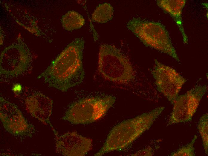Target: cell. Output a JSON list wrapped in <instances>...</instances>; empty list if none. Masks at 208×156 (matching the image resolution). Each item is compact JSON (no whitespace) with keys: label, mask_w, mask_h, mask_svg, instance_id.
<instances>
[{"label":"cell","mask_w":208,"mask_h":156,"mask_svg":"<svg viewBox=\"0 0 208 156\" xmlns=\"http://www.w3.org/2000/svg\"><path fill=\"white\" fill-rule=\"evenodd\" d=\"M85 41L77 38L69 44L37 77L49 87L63 92L80 84L85 74L83 65Z\"/></svg>","instance_id":"cell-1"},{"label":"cell","mask_w":208,"mask_h":156,"mask_svg":"<svg viewBox=\"0 0 208 156\" xmlns=\"http://www.w3.org/2000/svg\"><path fill=\"white\" fill-rule=\"evenodd\" d=\"M164 109L163 106L158 107L117 124L110 131L103 146L94 155L100 156L127 148L150 128Z\"/></svg>","instance_id":"cell-2"},{"label":"cell","mask_w":208,"mask_h":156,"mask_svg":"<svg viewBox=\"0 0 208 156\" xmlns=\"http://www.w3.org/2000/svg\"><path fill=\"white\" fill-rule=\"evenodd\" d=\"M126 27L146 46L156 49L180 62L168 32L161 23L134 17L127 23Z\"/></svg>","instance_id":"cell-3"},{"label":"cell","mask_w":208,"mask_h":156,"mask_svg":"<svg viewBox=\"0 0 208 156\" xmlns=\"http://www.w3.org/2000/svg\"><path fill=\"white\" fill-rule=\"evenodd\" d=\"M98 70L105 79L124 83L134 78L133 67L126 56L115 46L107 44L100 46Z\"/></svg>","instance_id":"cell-4"},{"label":"cell","mask_w":208,"mask_h":156,"mask_svg":"<svg viewBox=\"0 0 208 156\" xmlns=\"http://www.w3.org/2000/svg\"><path fill=\"white\" fill-rule=\"evenodd\" d=\"M115 100L110 95L82 99L71 104L62 119L74 124L91 123L104 116Z\"/></svg>","instance_id":"cell-5"},{"label":"cell","mask_w":208,"mask_h":156,"mask_svg":"<svg viewBox=\"0 0 208 156\" xmlns=\"http://www.w3.org/2000/svg\"><path fill=\"white\" fill-rule=\"evenodd\" d=\"M30 53L24 45L13 44L4 49L0 57L1 78L11 79L23 74L28 68Z\"/></svg>","instance_id":"cell-6"},{"label":"cell","mask_w":208,"mask_h":156,"mask_svg":"<svg viewBox=\"0 0 208 156\" xmlns=\"http://www.w3.org/2000/svg\"><path fill=\"white\" fill-rule=\"evenodd\" d=\"M155 65L151 73L157 90L173 104L182 86L187 80L174 69L154 60Z\"/></svg>","instance_id":"cell-7"},{"label":"cell","mask_w":208,"mask_h":156,"mask_svg":"<svg viewBox=\"0 0 208 156\" xmlns=\"http://www.w3.org/2000/svg\"><path fill=\"white\" fill-rule=\"evenodd\" d=\"M207 89L205 85L197 86L178 95L173 104L168 125L191 121Z\"/></svg>","instance_id":"cell-8"},{"label":"cell","mask_w":208,"mask_h":156,"mask_svg":"<svg viewBox=\"0 0 208 156\" xmlns=\"http://www.w3.org/2000/svg\"><path fill=\"white\" fill-rule=\"evenodd\" d=\"M0 106V118L6 130L15 136H32L35 131L34 127L15 104L1 97Z\"/></svg>","instance_id":"cell-9"},{"label":"cell","mask_w":208,"mask_h":156,"mask_svg":"<svg viewBox=\"0 0 208 156\" xmlns=\"http://www.w3.org/2000/svg\"><path fill=\"white\" fill-rule=\"evenodd\" d=\"M56 150L64 156H83L90 149L92 142L89 139L76 132H70L60 135L53 128Z\"/></svg>","instance_id":"cell-10"},{"label":"cell","mask_w":208,"mask_h":156,"mask_svg":"<svg viewBox=\"0 0 208 156\" xmlns=\"http://www.w3.org/2000/svg\"><path fill=\"white\" fill-rule=\"evenodd\" d=\"M27 109L32 116L41 122L53 128L50 122L53 102L49 97L39 92L27 97L25 100Z\"/></svg>","instance_id":"cell-11"},{"label":"cell","mask_w":208,"mask_h":156,"mask_svg":"<svg viewBox=\"0 0 208 156\" xmlns=\"http://www.w3.org/2000/svg\"><path fill=\"white\" fill-rule=\"evenodd\" d=\"M186 2L185 0H158L156 3L172 18L181 32L183 43L187 44L188 37L184 31L182 17V10Z\"/></svg>","instance_id":"cell-12"},{"label":"cell","mask_w":208,"mask_h":156,"mask_svg":"<svg viewBox=\"0 0 208 156\" xmlns=\"http://www.w3.org/2000/svg\"><path fill=\"white\" fill-rule=\"evenodd\" d=\"M62 25L67 31L78 29L85 24V20L83 16L75 11H70L63 15L61 19Z\"/></svg>","instance_id":"cell-13"},{"label":"cell","mask_w":208,"mask_h":156,"mask_svg":"<svg viewBox=\"0 0 208 156\" xmlns=\"http://www.w3.org/2000/svg\"><path fill=\"white\" fill-rule=\"evenodd\" d=\"M114 14V9L109 3H104L98 5L91 16L94 22L104 23L111 20Z\"/></svg>","instance_id":"cell-14"},{"label":"cell","mask_w":208,"mask_h":156,"mask_svg":"<svg viewBox=\"0 0 208 156\" xmlns=\"http://www.w3.org/2000/svg\"><path fill=\"white\" fill-rule=\"evenodd\" d=\"M198 128L201 136L205 152L208 155V116L204 114L200 118Z\"/></svg>","instance_id":"cell-15"},{"label":"cell","mask_w":208,"mask_h":156,"mask_svg":"<svg viewBox=\"0 0 208 156\" xmlns=\"http://www.w3.org/2000/svg\"><path fill=\"white\" fill-rule=\"evenodd\" d=\"M197 138L196 135H194L191 142L186 145L172 152L170 154L171 156H195V154L193 145Z\"/></svg>","instance_id":"cell-16"},{"label":"cell","mask_w":208,"mask_h":156,"mask_svg":"<svg viewBox=\"0 0 208 156\" xmlns=\"http://www.w3.org/2000/svg\"><path fill=\"white\" fill-rule=\"evenodd\" d=\"M152 150L151 148H148L140 150L135 153L131 155L132 156H152Z\"/></svg>","instance_id":"cell-17"},{"label":"cell","mask_w":208,"mask_h":156,"mask_svg":"<svg viewBox=\"0 0 208 156\" xmlns=\"http://www.w3.org/2000/svg\"><path fill=\"white\" fill-rule=\"evenodd\" d=\"M13 92L16 95L20 94L22 91L23 87L21 84L18 83L14 84L12 88Z\"/></svg>","instance_id":"cell-18"}]
</instances>
